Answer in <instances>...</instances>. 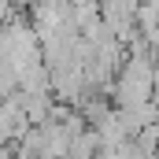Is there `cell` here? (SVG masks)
<instances>
[{"mask_svg":"<svg viewBox=\"0 0 159 159\" xmlns=\"http://www.w3.org/2000/svg\"><path fill=\"white\" fill-rule=\"evenodd\" d=\"M156 56H159V52H156Z\"/></svg>","mask_w":159,"mask_h":159,"instance_id":"6da1fadb","label":"cell"}]
</instances>
